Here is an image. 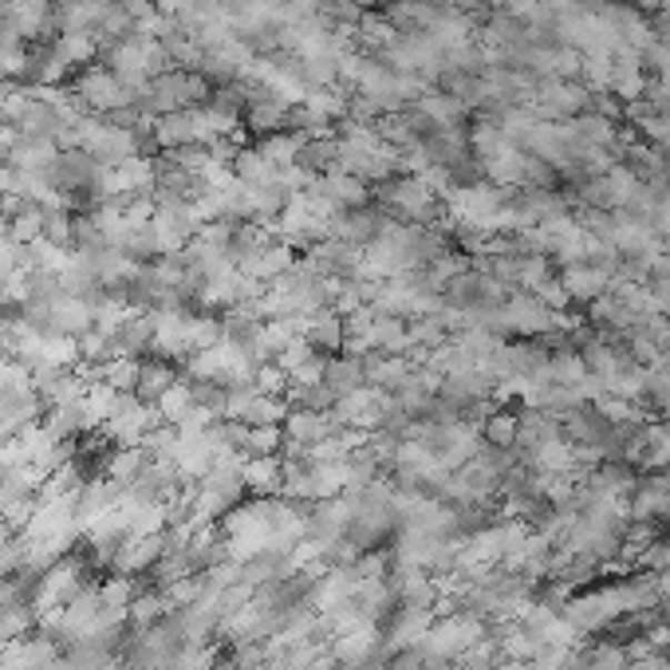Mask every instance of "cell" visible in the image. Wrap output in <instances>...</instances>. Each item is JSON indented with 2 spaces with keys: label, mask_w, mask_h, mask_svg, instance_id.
<instances>
[{
  "label": "cell",
  "mask_w": 670,
  "mask_h": 670,
  "mask_svg": "<svg viewBox=\"0 0 670 670\" xmlns=\"http://www.w3.org/2000/svg\"><path fill=\"white\" fill-rule=\"evenodd\" d=\"M103 0H56V28L60 32H91L103 20Z\"/></svg>",
  "instance_id": "17"
},
{
  "label": "cell",
  "mask_w": 670,
  "mask_h": 670,
  "mask_svg": "<svg viewBox=\"0 0 670 670\" xmlns=\"http://www.w3.org/2000/svg\"><path fill=\"white\" fill-rule=\"evenodd\" d=\"M371 348L383 356L414 359V336H410V316H379L371 323Z\"/></svg>",
  "instance_id": "8"
},
{
  "label": "cell",
  "mask_w": 670,
  "mask_h": 670,
  "mask_svg": "<svg viewBox=\"0 0 670 670\" xmlns=\"http://www.w3.org/2000/svg\"><path fill=\"white\" fill-rule=\"evenodd\" d=\"M52 4H56V0H52Z\"/></svg>",
  "instance_id": "34"
},
{
  "label": "cell",
  "mask_w": 670,
  "mask_h": 670,
  "mask_svg": "<svg viewBox=\"0 0 670 670\" xmlns=\"http://www.w3.org/2000/svg\"><path fill=\"white\" fill-rule=\"evenodd\" d=\"M560 284H564L572 304H592V300H600L603 292H611L616 277L603 272L600 264H592V261H572V264H560Z\"/></svg>",
  "instance_id": "6"
},
{
  "label": "cell",
  "mask_w": 670,
  "mask_h": 670,
  "mask_svg": "<svg viewBox=\"0 0 670 670\" xmlns=\"http://www.w3.org/2000/svg\"><path fill=\"white\" fill-rule=\"evenodd\" d=\"M178 379H186L182 363L162 359V356H147L139 363V383H134V394H139L142 402H158L170 387L178 383Z\"/></svg>",
  "instance_id": "9"
},
{
  "label": "cell",
  "mask_w": 670,
  "mask_h": 670,
  "mask_svg": "<svg viewBox=\"0 0 670 670\" xmlns=\"http://www.w3.org/2000/svg\"><path fill=\"white\" fill-rule=\"evenodd\" d=\"M387 402H391V394H387V391H379V387H363V391L336 399V407H331L328 414L336 418V427L363 430V434H371V430L379 427V418H383Z\"/></svg>",
  "instance_id": "3"
},
{
  "label": "cell",
  "mask_w": 670,
  "mask_h": 670,
  "mask_svg": "<svg viewBox=\"0 0 670 670\" xmlns=\"http://www.w3.org/2000/svg\"><path fill=\"white\" fill-rule=\"evenodd\" d=\"M517 410L509 407H493L486 414V422H481V438H486L489 446H501V450H513L517 446Z\"/></svg>",
  "instance_id": "24"
},
{
  "label": "cell",
  "mask_w": 670,
  "mask_h": 670,
  "mask_svg": "<svg viewBox=\"0 0 670 670\" xmlns=\"http://www.w3.org/2000/svg\"><path fill=\"white\" fill-rule=\"evenodd\" d=\"M0 670H4V643H0Z\"/></svg>",
  "instance_id": "32"
},
{
  "label": "cell",
  "mask_w": 670,
  "mask_h": 670,
  "mask_svg": "<svg viewBox=\"0 0 670 670\" xmlns=\"http://www.w3.org/2000/svg\"><path fill=\"white\" fill-rule=\"evenodd\" d=\"M68 88H71V96L83 103V111L88 114H111V111H119V107L134 103L131 88H127V83H122V79L99 60L88 63V68H79Z\"/></svg>",
  "instance_id": "1"
},
{
  "label": "cell",
  "mask_w": 670,
  "mask_h": 670,
  "mask_svg": "<svg viewBox=\"0 0 670 670\" xmlns=\"http://www.w3.org/2000/svg\"><path fill=\"white\" fill-rule=\"evenodd\" d=\"M623 4H631L639 17H654V12L662 9V0H623Z\"/></svg>",
  "instance_id": "31"
},
{
  "label": "cell",
  "mask_w": 670,
  "mask_h": 670,
  "mask_svg": "<svg viewBox=\"0 0 670 670\" xmlns=\"http://www.w3.org/2000/svg\"><path fill=\"white\" fill-rule=\"evenodd\" d=\"M52 48H56V56H60V60L68 63L71 71L88 68V63L99 60V40L91 32H60L52 40Z\"/></svg>",
  "instance_id": "21"
},
{
  "label": "cell",
  "mask_w": 670,
  "mask_h": 670,
  "mask_svg": "<svg viewBox=\"0 0 670 670\" xmlns=\"http://www.w3.org/2000/svg\"><path fill=\"white\" fill-rule=\"evenodd\" d=\"M114 356H119V348H114V336H107V331L88 328L79 336V359H88V363H111Z\"/></svg>",
  "instance_id": "28"
},
{
  "label": "cell",
  "mask_w": 670,
  "mask_h": 670,
  "mask_svg": "<svg viewBox=\"0 0 670 670\" xmlns=\"http://www.w3.org/2000/svg\"><path fill=\"white\" fill-rule=\"evenodd\" d=\"M40 611L28 600H0V643H17L28 631H36Z\"/></svg>",
  "instance_id": "20"
},
{
  "label": "cell",
  "mask_w": 670,
  "mask_h": 670,
  "mask_svg": "<svg viewBox=\"0 0 670 670\" xmlns=\"http://www.w3.org/2000/svg\"><path fill=\"white\" fill-rule=\"evenodd\" d=\"M122 9H127V17L134 20V32H154L158 17H162V9H158V0H119Z\"/></svg>",
  "instance_id": "29"
},
{
  "label": "cell",
  "mask_w": 670,
  "mask_h": 670,
  "mask_svg": "<svg viewBox=\"0 0 670 670\" xmlns=\"http://www.w3.org/2000/svg\"><path fill=\"white\" fill-rule=\"evenodd\" d=\"M0 83H4V79H0Z\"/></svg>",
  "instance_id": "33"
},
{
  "label": "cell",
  "mask_w": 670,
  "mask_h": 670,
  "mask_svg": "<svg viewBox=\"0 0 670 670\" xmlns=\"http://www.w3.org/2000/svg\"><path fill=\"white\" fill-rule=\"evenodd\" d=\"M158 414H162V422H170V427H178V422H186V414L193 410V387L190 379H178L170 391L162 394V399L154 402Z\"/></svg>",
  "instance_id": "25"
},
{
  "label": "cell",
  "mask_w": 670,
  "mask_h": 670,
  "mask_svg": "<svg viewBox=\"0 0 670 670\" xmlns=\"http://www.w3.org/2000/svg\"><path fill=\"white\" fill-rule=\"evenodd\" d=\"M233 174H237V182H241V186H264V182H272V178H277V166H272L257 147H241V150H237V158H233Z\"/></svg>",
  "instance_id": "23"
},
{
  "label": "cell",
  "mask_w": 670,
  "mask_h": 670,
  "mask_svg": "<svg viewBox=\"0 0 670 670\" xmlns=\"http://www.w3.org/2000/svg\"><path fill=\"white\" fill-rule=\"evenodd\" d=\"M280 430H284V442L297 446V450H316V446L323 442L328 434H336V418L323 414V410H300V407H288L284 422H280Z\"/></svg>",
  "instance_id": "7"
},
{
  "label": "cell",
  "mask_w": 670,
  "mask_h": 670,
  "mask_svg": "<svg viewBox=\"0 0 670 670\" xmlns=\"http://www.w3.org/2000/svg\"><path fill=\"white\" fill-rule=\"evenodd\" d=\"M139 363L142 359L114 356L111 363H99L96 383H107V387H114V391H134V383H139Z\"/></svg>",
  "instance_id": "26"
},
{
  "label": "cell",
  "mask_w": 670,
  "mask_h": 670,
  "mask_svg": "<svg viewBox=\"0 0 670 670\" xmlns=\"http://www.w3.org/2000/svg\"><path fill=\"white\" fill-rule=\"evenodd\" d=\"M147 462H150V453L142 450V446H114V450L107 453L103 478H111L119 489H127L142 470H147Z\"/></svg>",
  "instance_id": "18"
},
{
  "label": "cell",
  "mask_w": 670,
  "mask_h": 670,
  "mask_svg": "<svg viewBox=\"0 0 670 670\" xmlns=\"http://www.w3.org/2000/svg\"><path fill=\"white\" fill-rule=\"evenodd\" d=\"M44 422L60 442H79L83 434H91V414H88V402L83 399H71L60 402V407H48L44 410Z\"/></svg>",
  "instance_id": "12"
},
{
  "label": "cell",
  "mask_w": 670,
  "mask_h": 670,
  "mask_svg": "<svg viewBox=\"0 0 670 670\" xmlns=\"http://www.w3.org/2000/svg\"><path fill=\"white\" fill-rule=\"evenodd\" d=\"M316 190H320L336 209H359V206H367V198H371V186H367L363 178L348 174V170H328V174H320Z\"/></svg>",
  "instance_id": "11"
},
{
  "label": "cell",
  "mask_w": 670,
  "mask_h": 670,
  "mask_svg": "<svg viewBox=\"0 0 670 670\" xmlns=\"http://www.w3.org/2000/svg\"><path fill=\"white\" fill-rule=\"evenodd\" d=\"M288 407H300V410H323L328 414L331 407H336V394L328 391L323 383H297L284 391Z\"/></svg>",
  "instance_id": "27"
},
{
  "label": "cell",
  "mask_w": 670,
  "mask_h": 670,
  "mask_svg": "<svg viewBox=\"0 0 670 670\" xmlns=\"http://www.w3.org/2000/svg\"><path fill=\"white\" fill-rule=\"evenodd\" d=\"M154 316V356L186 363L193 356L190 348V308H178V312H150Z\"/></svg>",
  "instance_id": "5"
},
{
  "label": "cell",
  "mask_w": 670,
  "mask_h": 670,
  "mask_svg": "<svg viewBox=\"0 0 670 670\" xmlns=\"http://www.w3.org/2000/svg\"><path fill=\"white\" fill-rule=\"evenodd\" d=\"M237 450L244 458H272V453L284 450V430L280 427H241L237 422Z\"/></svg>",
  "instance_id": "19"
},
{
  "label": "cell",
  "mask_w": 670,
  "mask_h": 670,
  "mask_svg": "<svg viewBox=\"0 0 670 670\" xmlns=\"http://www.w3.org/2000/svg\"><path fill=\"white\" fill-rule=\"evenodd\" d=\"M253 387L261 394H284L288 391V374L277 367V359H269V363H261L253 371Z\"/></svg>",
  "instance_id": "30"
},
{
  "label": "cell",
  "mask_w": 670,
  "mask_h": 670,
  "mask_svg": "<svg viewBox=\"0 0 670 670\" xmlns=\"http://www.w3.org/2000/svg\"><path fill=\"white\" fill-rule=\"evenodd\" d=\"M56 158H60V147L48 139H28V134H20L17 147L9 150V158L4 162L20 166L24 174H52Z\"/></svg>",
  "instance_id": "14"
},
{
  "label": "cell",
  "mask_w": 670,
  "mask_h": 670,
  "mask_svg": "<svg viewBox=\"0 0 670 670\" xmlns=\"http://www.w3.org/2000/svg\"><path fill=\"white\" fill-rule=\"evenodd\" d=\"M114 348H119V356H131V359L154 356V316L134 312L131 320L114 331Z\"/></svg>",
  "instance_id": "15"
},
{
  "label": "cell",
  "mask_w": 670,
  "mask_h": 670,
  "mask_svg": "<svg viewBox=\"0 0 670 670\" xmlns=\"http://www.w3.org/2000/svg\"><path fill=\"white\" fill-rule=\"evenodd\" d=\"M9 237L12 244H20V249H28V244L44 241V209L32 206V201H24V206L17 209L9 218Z\"/></svg>",
  "instance_id": "22"
},
{
  "label": "cell",
  "mask_w": 670,
  "mask_h": 670,
  "mask_svg": "<svg viewBox=\"0 0 670 670\" xmlns=\"http://www.w3.org/2000/svg\"><path fill=\"white\" fill-rule=\"evenodd\" d=\"M323 387H328L336 399H343V394H356L367 387V367L359 356H348V351H340V356H328V363H323Z\"/></svg>",
  "instance_id": "10"
},
{
  "label": "cell",
  "mask_w": 670,
  "mask_h": 670,
  "mask_svg": "<svg viewBox=\"0 0 670 670\" xmlns=\"http://www.w3.org/2000/svg\"><path fill=\"white\" fill-rule=\"evenodd\" d=\"M351 521V506L348 497L336 493V497H320V501H308V540H316L320 549H328L331 540H340L343 529Z\"/></svg>",
  "instance_id": "4"
},
{
  "label": "cell",
  "mask_w": 670,
  "mask_h": 670,
  "mask_svg": "<svg viewBox=\"0 0 670 670\" xmlns=\"http://www.w3.org/2000/svg\"><path fill=\"white\" fill-rule=\"evenodd\" d=\"M150 229H154L158 253H186L198 237L201 221L193 213V201H178V206H158Z\"/></svg>",
  "instance_id": "2"
},
{
  "label": "cell",
  "mask_w": 670,
  "mask_h": 670,
  "mask_svg": "<svg viewBox=\"0 0 670 670\" xmlns=\"http://www.w3.org/2000/svg\"><path fill=\"white\" fill-rule=\"evenodd\" d=\"M244 489L249 497H280L284 493V462H280V453L272 458H244Z\"/></svg>",
  "instance_id": "13"
},
{
  "label": "cell",
  "mask_w": 670,
  "mask_h": 670,
  "mask_svg": "<svg viewBox=\"0 0 670 670\" xmlns=\"http://www.w3.org/2000/svg\"><path fill=\"white\" fill-rule=\"evenodd\" d=\"M343 316L336 308H323V312L308 316V328H304V340L312 343L320 356H340L343 351Z\"/></svg>",
  "instance_id": "16"
}]
</instances>
